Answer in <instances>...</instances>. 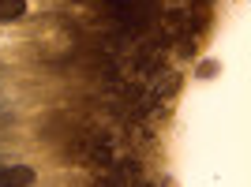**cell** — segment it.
Returning <instances> with one entry per match:
<instances>
[{
    "mask_svg": "<svg viewBox=\"0 0 251 187\" xmlns=\"http://www.w3.org/2000/svg\"><path fill=\"white\" fill-rule=\"evenodd\" d=\"M34 168L26 165H11V168H0V187H30L34 184Z\"/></svg>",
    "mask_w": 251,
    "mask_h": 187,
    "instance_id": "1",
    "label": "cell"
},
{
    "mask_svg": "<svg viewBox=\"0 0 251 187\" xmlns=\"http://www.w3.org/2000/svg\"><path fill=\"white\" fill-rule=\"evenodd\" d=\"M26 15V0H0V23L23 19Z\"/></svg>",
    "mask_w": 251,
    "mask_h": 187,
    "instance_id": "2",
    "label": "cell"
}]
</instances>
